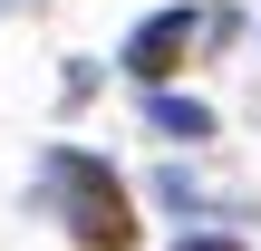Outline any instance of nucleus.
<instances>
[{
    "label": "nucleus",
    "mask_w": 261,
    "mask_h": 251,
    "mask_svg": "<svg viewBox=\"0 0 261 251\" xmlns=\"http://www.w3.org/2000/svg\"><path fill=\"white\" fill-rule=\"evenodd\" d=\"M39 184H48V203H58V222H68L77 251H136V203H126V184L87 145H48Z\"/></svg>",
    "instance_id": "1"
},
{
    "label": "nucleus",
    "mask_w": 261,
    "mask_h": 251,
    "mask_svg": "<svg viewBox=\"0 0 261 251\" xmlns=\"http://www.w3.org/2000/svg\"><path fill=\"white\" fill-rule=\"evenodd\" d=\"M194 39H232V10H155V19H136L126 77H136V87H165V77L194 58Z\"/></svg>",
    "instance_id": "2"
},
{
    "label": "nucleus",
    "mask_w": 261,
    "mask_h": 251,
    "mask_svg": "<svg viewBox=\"0 0 261 251\" xmlns=\"http://www.w3.org/2000/svg\"><path fill=\"white\" fill-rule=\"evenodd\" d=\"M145 126H155V135L203 145V135H213V106H203V97H174V87H145Z\"/></svg>",
    "instance_id": "3"
},
{
    "label": "nucleus",
    "mask_w": 261,
    "mask_h": 251,
    "mask_svg": "<svg viewBox=\"0 0 261 251\" xmlns=\"http://www.w3.org/2000/svg\"><path fill=\"white\" fill-rule=\"evenodd\" d=\"M174 251H242L232 232H194V242H174Z\"/></svg>",
    "instance_id": "4"
}]
</instances>
